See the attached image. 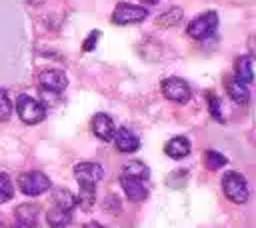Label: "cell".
<instances>
[{
    "mask_svg": "<svg viewBox=\"0 0 256 228\" xmlns=\"http://www.w3.org/2000/svg\"><path fill=\"white\" fill-rule=\"evenodd\" d=\"M100 36H102V32H100V30H92V32L88 34L86 42L82 44V48H84L86 52H90V50H92V48L96 46V42H98V38H100Z\"/></svg>",
    "mask_w": 256,
    "mask_h": 228,
    "instance_id": "obj_25",
    "label": "cell"
},
{
    "mask_svg": "<svg viewBox=\"0 0 256 228\" xmlns=\"http://www.w3.org/2000/svg\"><path fill=\"white\" fill-rule=\"evenodd\" d=\"M52 202H54L56 208L66 210V212H72V208L76 206V196L70 190H66V188H58L52 194Z\"/></svg>",
    "mask_w": 256,
    "mask_h": 228,
    "instance_id": "obj_17",
    "label": "cell"
},
{
    "mask_svg": "<svg viewBox=\"0 0 256 228\" xmlns=\"http://www.w3.org/2000/svg\"><path fill=\"white\" fill-rule=\"evenodd\" d=\"M14 196V186H12V180L0 172V204L8 202L10 198Z\"/></svg>",
    "mask_w": 256,
    "mask_h": 228,
    "instance_id": "obj_21",
    "label": "cell"
},
{
    "mask_svg": "<svg viewBox=\"0 0 256 228\" xmlns=\"http://www.w3.org/2000/svg\"><path fill=\"white\" fill-rule=\"evenodd\" d=\"M46 220H48V224H50L52 228H64V226H68V224H70L72 214H70V212H66V210H60V208H56V206H54L52 210H48Z\"/></svg>",
    "mask_w": 256,
    "mask_h": 228,
    "instance_id": "obj_18",
    "label": "cell"
},
{
    "mask_svg": "<svg viewBox=\"0 0 256 228\" xmlns=\"http://www.w3.org/2000/svg\"><path fill=\"white\" fill-rule=\"evenodd\" d=\"M164 152L166 156L174 158V160H180V158H186L190 154V142L188 138L184 136H176V138H170L164 146Z\"/></svg>",
    "mask_w": 256,
    "mask_h": 228,
    "instance_id": "obj_13",
    "label": "cell"
},
{
    "mask_svg": "<svg viewBox=\"0 0 256 228\" xmlns=\"http://www.w3.org/2000/svg\"><path fill=\"white\" fill-rule=\"evenodd\" d=\"M226 92H228V96H230L236 104H246L248 98H250V92H248L246 84H242V82L236 80V78H228V80H226Z\"/></svg>",
    "mask_w": 256,
    "mask_h": 228,
    "instance_id": "obj_15",
    "label": "cell"
},
{
    "mask_svg": "<svg viewBox=\"0 0 256 228\" xmlns=\"http://www.w3.org/2000/svg\"><path fill=\"white\" fill-rule=\"evenodd\" d=\"M142 2H144V4H156L158 0H142Z\"/></svg>",
    "mask_w": 256,
    "mask_h": 228,
    "instance_id": "obj_28",
    "label": "cell"
},
{
    "mask_svg": "<svg viewBox=\"0 0 256 228\" xmlns=\"http://www.w3.org/2000/svg\"><path fill=\"white\" fill-rule=\"evenodd\" d=\"M14 228H22V226H20V224H18V226H14Z\"/></svg>",
    "mask_w": 256,
    "mask_h": 228,
    "instance_id": "obj_29",
    "label": "cell"
},
{
    "mask_svg": "<svg viewBox=\"0 0 256 228\" xmlns=\"http://www.w3.org/2000/svg\"><path fill=\"white\" fill-rule=\"evenodd\" d=\"M90 126H92V132H94L100 140H104V142H112L114 132H116V126H114V120H112L108 114H104V112L94 114Z\"/></svg>",
    "mask_w": 256,
    "mask_h": 228,
    "instance_id": "obj_8",
    "label": "cell"
},
{
    "mask_svg": "<svg viewBox=\"0 0 256 228\" xmlns=\"http://www.w3.org/2000/svg\"><path fill=\"white\" fill-rule=\"evenodd\" d=\"M112 140H114V144H116V148L120 152H136L140 148V138L130 128H126V126L118 128L114 132V138Z\"/></svg>",
    "mask_w": 256,
    "mask_h": 228,
    "instance_id": "obj_10",
    "label": "cell"
},
{
    "mask_svg": "<svg viewBox=\"0 0 256 228\" xmlns=\"http://www.w3.org/2000/svg\"><path fill=\"white\" fill-rule=\"evenodd\" d=\"M216 26H218V14H216L214 10H210V12H204V14L196 16V18L188 24L186 32H188V36H192L194 40H204V38H208V36L214 34Z\"/></svg>",
    "mask_w": 256,
    "mask_h": 228,
    "instance_id": "obj_4",
    "label": "cell"
},
{
    "mask_svg": "<svg viewBox=\"0 0 256 228\" xmlns=\"http://www.w3.org/2000/svg\"><path fill=\"white\" fill-rule=\"evenodd\" d=\"M204 164H206L208 170H218V168L228 164V158L224 154L216 152V150H206L204 152Z\"/></svg>",
    "mask_w": 256,
    "mask_h": 228,
    "instance_id": "obj_19",
    "label": "cell"
},
{
    "mask_svg": "<svg viewBox=\"0 0 256 228\" xmlns=\"http://www.w3.org/2000/svg\"><path fill=\"white\" fill-rule=\"evenodd\" d=\"M186 180H188V170H176V172H172V174L168 176L166 184H168L170 188H182V186L186 184Z\"/></svg>",
    "mask_w": 256,
    "mask_h": 228,
    "instance_id": "obj_23",
    "label": "cell"
},
{
    "mask_svg": "<svg viewBox=\"0 0 256 228\" xmlns=\"http://www.w3.org/2000/svg\"><path fill=\"white\" fill-rule=\"evenodd\" d=\"M148 16V10L136 4H128V2H120L114 12H112V22L118 26H126V24H134V22H142Z\"/></svg>",
    "mask_w": 256,
    "mask_h": 228,
    "instance_id": "obj_5",
    "label": "cell"
},
{
    "mask_svg": "<svg viewBox=\"0 0 256 228\" xmlns=\"http://www.w3.org/2000/svg\"><path fill=\"white\" fill-rule=\"evenodd\" d=\"M180 18H182V8H178V6H176V8H170L166 14H160V16L156 18V24L166 28V26H172V24H176Z\"/></svg>",
    "mask_w": 256,
    "mask_h": 228,
    "instance_id": "obj_20",
    "label": "cell"
},
{
    "mask_svg": "<svg viewBox=\"0 0 256 228\" xmlns=\"http://www.w3.org/2000/svg\"><path fill=\"white\" fill-rule=\"evenodd\" d=\"M84 228H104V226H102V224H98V222H88Z\"/></svg>",
    "mask_w": 256,
    "mask_h": 228,
    "instance_id": "obj_27",
    "label": "cell"
},
{
    "mask_svg": "<svg viewBox=\"0 0 256 228\" xmlns=\"http://www.w3.org/2000/svg\"><path fill=\"white\" fill-rule=\"evenodd\" d=\"M112 206H114V212H118V210H120V204H118V198H116V196H108V198H106V202H104V208H106L108 212H110V208H112Z\"/></svg>",
    "mask_w": 256,
    "mask_h": 228,
    "instance_id": "obj_26",
    "label": "cell"
},
{
    "mask_svg": "<svg viewBox=\"0 0 256 228\" xmlns=\"http://www.w3.org/2000/svg\"><path fill=\"white\" fill-rule=\"evenodd\" d=\"M12 116V102L6 94V90L0 88V122H6Z\"/></svg>",
    "mask_w": 256,
    "mask_h": 228,
    "instance_id": "obj_22",
    "label": "cell"
},
{
    "mask_svg": "<svg viewBox=\"0 0 256 228\" xmlns=\"http://www.w3.org/2000/svg\"><path fill=\"white\" fill-rule=\"evenodd\" d=\"M18 188L26 196H40V194H44L50 188V178L44 172H40V170L24 172L18 178Z\"/></svg>",
    "mask_w": 256,
    "mask_h": 228,
    "instance_id": "obj_3",
    "label": "cell"
},
{
    "mask_svg": "<svg viewBox=\"0 0 256 228\" xmlns=\"http://www.w3.org/2000/svg\"><path fill=\"white\" fill-rule=\"evenodd\" d=\"M16 112H18V116H20V120L24 124H38L46 116L44 104L38 102L32 96H28V94H20L16 98Z\"/></svg>",
    "mask_w": 256,
    "mask_h": 228,
    "instance_id": "obj_2",
    "label": "cell"
},
{
    "mask_svg": "<svg viewBox=\"0 0 256 228\" xmlns=\"http://www.w3.org/2000/svg\"><path fill=\"white\" fill-rule=\"evenodd\" d=\"M38 82L42 86V90L46 92H62L68 86V78L62 70H44L38 76Z\"/></svg>",
    "mask_w": 256,
    "mask_h": 228,
    "instance_id": "obj_9",
    "label": "cell"
},
{
    "mask_svg": "<svg viewBox=\"0 0 256 228\" xmlns=\"http://www.w3.org/2000/svg\"><path fill=\"white\" fill-rule=\"evenodd\" d=\"M222 190H224V196L234 204H244L248 200V194H250L246 178L234 170H230L222 176Z\"/></svg>",
    "mask_w": 256,
    "mask_h": 228,
    "instance_id": "obj_1",
    "label": "cell"
},
{
    "mask_svg": "<svg viewBox=\"0 0 256 228\" xmlns=\"http://www.w3.org/2000/svg\"><path fill=\"white\" fill-rule=\"evenodd\" d=\"M120 186H122L124 194L128 196V200H132V202H142L148 198V190H146L144 182H140L136 178L120 176Z\"/></svg>",
    "mask_w": 256,
    "mask_h": 228,
    "instance_id": "obj_12",
    "label": "cell"
},
{
    "mask_svg": "<svg viewBox=\"0 0 256 228\" xmlns=\"http://www.w3.org/2000/svg\"><path fill=\"white\" fill-rule=\"evenodd\" d=\"M122 176L136 178V180L144 182V180L150 178V168H148L144 162H140V160H130L128 164H124V168H122Z\"/></svg>",
    "mask_w": 256,
    "mask_h": 228,
    "instance_id": "obj_16",
    "label": "cell"
},
{
    "mask_svg": "<svg viewBox=\"0 0 256 228\" xmlns=\"http://www.w3.org/2000/svg\"><path fill=\"white\" fill-rule=\"evenodd\" d=\"M104 176V170L96 162H80L74 166V178L80 188H96V182Z\"/></svg>",
    "mask_w": 256,
    "mask_h": 228,
    "instance_id": "obj_7",
    "label": "cell"
},
{
    "mask_svg": "<svg viewBox=\"0 0 256 228\" xmlns=\"http://www.w3.org/2000/svg\"><path fill=\"white\" fill-rule=\"evenodd\" d=\"M206 102H208V108H210V114L214 116V120L224 122L222 120V114H220V100H218V96L214 92H208L206 94Z\"/></svg>",
    "mask_w": 256,
    "mask_h": 228,
    "instance_id": "obj_24",
    "label": "cell"
},
{
    "mask_svg": "<svg viewBox=\"0 0 256 228\" xmlns=\"http://www.w3.org/2000/svg\"><path fill=\"white\" fill-rule=\"evenodd\" d=\"M162 94L168 100H172V102L186 104L190 100V96H192V90H190V86H188L186 80H182L178 76H170V78H166L162 82Z\"/></svg>",
    "mask_w": 256,
    "mask_h": 228,
    "instance_id": "obj_6",
    "label": "cell"
},
{
    "mask_svg": "<svg viewBox=\"0 0 256 228\" xmlns=\"http://www.w3.org/2000/svg\"><path fill=\"white\" fill-rule=\"evenodd\" d=\"M14 216L22 228H38V216H40V206L38 204H20L14 210Z\"/></svg>",
    "mask_w": 256,
    "mask_h": 228,
    "instance_id": "obj_11",
    "label": "cell"
},
{
    "mask_svg": "<svg viewBox=\"0 0 256 228\" xmlns=\"http://www.w3.org/2000/svg\"><path fill=\"white\" fill-rule=\"evenodd\" d=\"M252 56H240V58H236V62H234V78L236 80H240L242 84H250L252 80H254V74H252Z\"/></svg>",
    "mask_w": 256,
    "mask_h": 228,
    "instance_id": "obj_14",
    "label": "cell"
}]
</instances>
